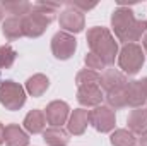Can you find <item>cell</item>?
Here are the masks:
<instances>
[{"instance_id":"6da1fadb","label":"cell","mask_w":147,"mask_h":146,"mask_svg":"<svg viewBox=\"0 0 147 146\" xmlns=\"http://www.w3.org/2000/svg\"><path fill=\"white\" fill-rule=\"evenodd\" d=\"M111 28L115 31V36L125 45H128L142 38V35L147 31V21L137 19L130 7L120 5L118 9H115L111 16Z\"/></svg>"},{"instance_id":"7a4b0ae2","label":"cell","mask_w":147,"mask_h":146,"mask_svg":"<svg viewBox=\"0 0 147 146\" xmlns=\"http://www.w3.org/2000/svg\"><path fill=\"white\" fill-rule=\"evenodd\" d=\"M86 40L91 48V53L98 55L105 62V65L115 64V59L118 55V43L115 41L108 28H99V26L91 28L86 35Z\"/></svg>"},{"instance_id":"3957f363","label":"cell","mask_w":147,"mask_h":146,"mask_svg":"<svg viewBox=\"0 0 147 146\" xmlns=\"http://www.w3.org/2000/svg\"><path fill=\"white\" fill-rule=\"evenodd\" d=\"M144 60H146V53H144L142 46L137 43L123 45V48L118 53V65L128 76H134L139 72L144 65Z\"/></svg>"},{"instance_id":"277c9868","label":"cell","mask_w":147,"mask_h":146,"mask_svg":"<svg viewBox=\"0 0 147 146\" xmlns=\"http://www.w3.org/2000/svg\"><path fill=\"white\" fill-rule=\"evenodd\" d=\"M55 14H48V12H43L36 7L31 9L29 14H26L22 17V31H24V36L28 38H38L41 36L46 28L51 24Z\"/></svg>"},{"instance_id":"5b68a950","label":"cell","mask_w":147,"mask_h":146,"mask_svg":"<svg viewBox=\"0 0 147 146\" xmlns=\"http://www.w3.org/2000/svg\"><path fill=\"white\" fill-rule=\"evenodd\" d=\"M0 103L7 110H19L26 103V91L19 83L3 81L0 84Z\"/></svg>"},{"instance_id":"8992f818","label":"cell","mask_w":147,"mask_h":146,"mask_svg":"<svg viewBox=\"0 0 147 146\" xmlns=\"http://www.w3.org/2000/svg\"><path fill=\"white\" fill-rule=\"evenodd\" d=\"M89 124L99 132H111L116 124L115 110L108 105L94 107V110H89Z\"/></svg>"},{"instance_id":"52a82bcc","label":"cell","mask_w":147,"mask_h":146,"mask_svg":"<svg viewBox=\"0 0 147 146\" xmlns=\"http://www.w3.org/2000/svg\"><path fill=\"white\" fill-rule=\"evenodd\" d=\"M77 48V40L74 35L65 33V31H58L55 36L51 38V52L58 60H67L74 55Z\"/></svg>"},{"instance_id":"ba28073f","label":"cell","mask_w":147,"mask_h":146,"mask_svg":"<svg viewBox=\"0 0 147 146\" xmlns=\"http://www.w3.org/2000/svg\"><path fill=\"white\" fill-rule=\"evenodd\" d=\"M58 23H60V28L65 33H80L86 26L84 14L80 10L74 9V7H67L60 12Z\"/></svg>"},{"instance_id":"9c48e42d","label":"cell","mask_w":147,"mask_h":146,"mask_svg":"<svg viewBox=\"0 0 147 146\" xmlns=\"http://www.w3.org/2000/svg\"><path fill=\"white\" fill-rule=\"evenodd\" d=\"M45 117L51 127H62L70 117V107L65 102L55 100V102L48 103V107L45 110Z\"/></svg>"},{"instance_id":"30bf717a","label":"cell","mask_w":147,"mask_h":146,"mask_svg":"<svg viewBox=\"0 0 147 146\" xmlns=\"http://www.w3.org/2000/svg\"><path fill=\"white\" fill-rule=\"evenodd\" d=\"M105 100L101 86H84L77 89V102L82 107H99Z\"/></svg>"},{"instance_id":"8fae6325","label":"cell","mask_w":147,"mask_h":146,"mask_svg":"<svg viewBox=\"0 0 147 146\" xmlns=\"http://www.w3.org/2000/svg\"><path fill=\"white\" fill-rule=\"evenodd\" d=\"M127 76L116 69H106L105 72L101 74V88L110 93V91H115V89H123L127 86Z\"/></svg>"},{"instance_id":"7c38bea8","label":"cell","mask_w":147,"mask_h":146,"mask_svg":"<svg viewBox=\"0 0 147 146\" xmlns=\"http://www.w3.org/2000/svg\"><path fill=\"white\" fill-rule=\"evenodd\" d=\"M89 124V110L75 108L67 120V129L74 136H80L86 132V127Z\"/></svg>"},{"instance_id":"4fadbf2b","label":"cell","mask_w":147,"mask_h":146,"mask_svg":"<svg viewBox=\"0 0 147 146\" xmlns=\"http://www.w3.org/2000/svg\"><path fill=\"white\" fill-rule=\"evenodd\" d=\"M125 96H127V107H132V108H140L147 102L140 81H128L125 86Z\"/></svg>"},{"instance_id":"5bb4252c","label":"cell","mask_w":147,"mask_h":146,"mask_svg":"<svg viewBox=\"0 0 147 146\" xmlns=\"http://www.w3.org/2000/svg\"><path fill=\"white\" fill-rule=\"evenodd\" d=\"M3 143L7 146H28L29 136L17 124H9L5 126V131H3Z\"/></svg>"},{"instance_id":"9a60e30c","label":"cell","mask_w":147,"mask_h":146,"mask_svg":"<svg viewBox=\"0 0 147 146\" xmlns=\"http://www.w3.org/2000/svg\"><path fill=\"white\" fill-rule=\"evenodd\" d=\"M128 131L132 134H144L147 132V108H134L127 119Z\"/></svg>"},{"instance_id":"2e32d148","label":"cell","mask_w":147,"mask_h":146,"mask_svg":"<svg viewBox=\"0 0 147 146\" xmlns=\"http://www.w3.org/2000/svg\"><path fill=\"white\" fill-rule=\"evenodd\" d=\"M24 127L28 132L31 134H39L45 131L46 127V117H45V112L41 110H31L28 112V115L24 117Z\"/></svg>"},{"instance_id":"e0dca14e","label":"cell","mask_w":147,"mask_h":146,"mask_svg":"<svg viewBox=\"0 0 147 146\" xmlns=\"http://www.w3.org/2000/svg\"><path fill=\"white\" fill-rule=\"evenodd\" d=\"M43 139L48 146H67L70 138L69 132L62 127H48L43 131Z\"/></svg>"},{"instance_id":"ac0fdd59","label":"cell","mask_w":147,"mask_h":146,"mask_svg":"<svg viewBox=\"0 0 147 146\" xmlns=\"http://www.w3.org/2000/svg\"><path fill=\"white\" fill-rule=\"evenodd\" d=\"M2 33L9 41H14V40H19L21 36H24L22 17H12V16L7 17L3 21V24H2Z\"/></svg>"},{"instance_id":"d6986e66","label":"cell","mask_w":147,"mask_h":146,"mask_svg":"<svg viewBox=\"0 0 147 146\" xmlns=\"http://www.w3.org/2000/svg\"><path fill=\"white\" fill-rule=\"evenodd\" d=\"M0 5L3 9V12L12 14V17H24L33 9V3L24 2V0H3Z\"/></svg>"},{"instance_id":"ffe728a7","label":"cell","mask_w":147,"mask_h":146,"mask_svg":"<svg viewBox=\"0 0 147 146\" xmlns=\"http://www.w3.org/2000/svg\"><path fill=\"white\" fill-rule=\"evenodd\" d=\"M50 86V79L45 76V74H34L31 76L28 81H26V91L31 95V96H41L46 93Z\"/></svg>"},{"instance_id":"44dd1931","label":"cell","mask_w":147,"mask_h":146,"mask_svg":"<svg viewBox=\"0 0 147 146\" xmlns=\"http://www.w3.org/2000/svg\"><path fill=\"white\" fill-rule=\"evenodd\" d=\"M113 146H134L137 143L135 134H132L128 129H116L110 138Z\"/></svg>"},{"instance_id":"7402d4cb","label":"cell","mask_w":147,"mask_h":146,"mask_svg":"<svg viewBox=\"0 0 147 146\" xmlns=\"http://www.w3.org/2000/svg\"><path fill=\"white\" fill-rule=\"evenodd\" d=\"M75 83H77L79 88H84V86H99L101 84V76L96 71L84 69V71H80V72L77 74Z\"/></svg>"},{"instance_id":"603a6c76","label":"cell","mask_w":147,"mask_h":146,"mask_svg":"<svg viewBox=\"0 0 147 146\" xmlns=\"http://www.w3.org/2000/svg\"><path fill=\"white\" fill-rule=\"evenodd\" d=\"M105 100L108 102V107L110 108H125L127 107V96H125V88L123 89H115L105 95Z\"/></svg>"},{"instance_id":"cb8c5ba5","label":"cell","mask_w":147,"mask_h":146,"mask_svg":"<svg viewBox=\"0 0 147 146\" xmlns=\"http://www.w3.org/2000/svg\"><path fill=\"white\" fill-rule=\"evenodd\" d=\"M17 52L10 45H2L0 46V69H9L16 62Z\"/></svg>"},{"instance_id":"d4e9b609","label":"cell","mask_w":147,"mask_h":146,"mask_svg":"<svg viewBox=\"0 0 147 146\" xmlns=\"http://www.w3.org/2000/svg\"><path fill=\"white\" fill-rule=\"evenodd\" d=\"M84 62H86V65H87V69H91V71H99V69H105L106 65H105V62L98 57V55H94V53H87L86 55V59H84Z\"/></svg>"},{"instance_id":"484cf974","label":"cell","mask_w":147,"mask_h":146,"mask_svg":"<svg viewBox=\"0 0 147 146\" xmlns=\"http://www.w3.org/2000/svg\"><path fill=\"white\" fill-rule=\"evenodd\" d=\"M67 7H74L84 14V10H91L96 7V3H82V2H67Z\"/></svg>"},{"instance_id":"4316f807","label":"cell","mask_w":147,"mask_h":146,"mask_svg":"<svg viewBox=\"0 0 147 146\" xmlns=\"http://www.w3.org/2000/svg\"><path fill=\"white\" fill-rule=\"evenodd\" d=\"M139 143H140V146H147V132L140 134V138H139Z\"/></svg>"},{"instance_id":"83f0119b","label":"cell","mask_w":147,"mask_h":146,"mask_svg":"<svg viewBox=\"0 0 147 146\" xmlns=\"http://www.w3.org/2000/svg\"><path fill=\"white\" fill-rule=\"evenodd\" d=\"M140 86H142V89H144V93H146V96H147V77L140 79Z\"/></svg>"},{"instance_id":"f1b7e54d","label":"cell","mask_w":147,"mask_h":146,"mask_svg":"<svg viewBox=\"0 0 147 146\" xmlns=\"http://www.w3.org/2000/svg\"><path fill=\"white\" fill-rule=\"evenodd\" d=\"M3 131H5V127H3L2 122H0V145H3Z\"/></svg>"},{"instance_id":"f546056e","label":"cell","mask_w":147,"mask_h":146,"mask_svg":"<svg viewBox=\"0 0 147 146\" xmlns=\"http://www.w3.org/2000/svg\"><path fill=\"white\" fill-rule=\"evenodd\" d=\"M142 45H144V53L147 55V33H146V36H144V40H142Z\"/></svg>"},{"instance_id":"4dcf8cb0","label":"cell","mask_w":147,"mask_h":146,"mask_svg":"<svg viewBox=\"0 0 147 146\" xmlns=\"http://www.w3.org/2000/svg\"><path fill=\"white\" fill-rule=\"evenodd\" d=\"M3 19V9H2V5H0V21Z\"/></svg>"}]
</instances>
